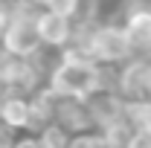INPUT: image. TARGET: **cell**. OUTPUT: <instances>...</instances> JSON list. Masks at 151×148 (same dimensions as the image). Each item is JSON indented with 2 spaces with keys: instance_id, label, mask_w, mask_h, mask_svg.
<instances>
[{
  "instance_id": "obj_12",
  "label": "cell",
  "mask_w": 151,
  "mask_h": 148,
  "mask_svg": "<svg viewBox=\"0 0 151 148\" xmlns=\"http://www.w3.org/2000/svg\"><path fill=\"white\" fill-rule=\"evenodd\" d=\"M41 148H70V139H67V131L61 125H47L41 131V139H38Z\"/></svg>"
},
{
  "instance_id": "obj_10",
  "label": "cell",
  "mask_w": 151,
  "mask_h": 148,
  "mask_svg": "<svg viewBox=\"0 0 151 148\" xmlns=\"http://www.w3.org/2000/svg\"><path fill=\"white\" fill-rule=\"evenodd\" d=\"M55 108H58V102H55V96H52L50 90L38 93L35 99L29 102L32 125H47V122H52V119H55ZM32 125H29V128H32Z\"/></svg>"
},
{
  "instance_id": "obj_19",
  "label": "cell",
  "mask_w": 151,
  "mask_h": 148,
  "mask_svg": "<svg viewBox=\"0 0 151 148\" xmlns=\"http://www.w3.org/2000/svg\"><path fill=\"white\" fill-rule=\"evenodd\" d=\"M12 148H41V145H38V139H20V142H15Z\"/></svg>"
},
{
  "instance_id": "obj_7",
  "label": "cell",
  "mask_w": 151,
  "mask_h": 148,
  "mask_svg": "<svg viewBox=\"0 0 151 148\" xmlns=\"http://www.w3.org/2000/svg\"><path fill=\"white\" fill-rule=\"evenodd\" d=\"M38 35L44 44L50 47H64L70 38H73V26H70V18L67 15H58V12H44L38 15Z\"/></svg>"
},
{
  "instance_id": "obj_15",
  "label": "cell",
  "mask_w": 151,
  "mask_h": 148,
  "mask_svg": "<svg viewBox=\"0 0 151 148\" xmlns=\"http://www.w3.org/2000/svg\"><path fill=\"white\" fill-rule=\"evenodd\" d=\"M96 142H99V134H93V137H76L73 142H70V148H96Z\"/></svg>"
},
{
  "instance_id": "obj_13",
  "label": "cell",
  "mask_w": 151,
  "mask_h": 148,
  "mask_svg": "<svg viewBox=\"0 0 151 148\" xmlns=\"http://www.w3.org/2000/svg\"><path fill=\"white\" fill-rule=\"evenodd\" d=\"M47 6V12H58V15H76L78 12V0H41Z\"/></svg>"
},
{
  "instance_id": "obj_5",
  "label": "cell",
  "mask_w": 151,
  "mask_h": 148,
  "mask_svg": "<svg viewBox=\"0 0 151 148\" xmlns=\"http://www.w3.org/2000/svg\"><path fill=\"white\" fill-rule=\"evenodd\" d=\"M119 90L125 102H151V61H128L119 73Z\"/></svg>"
},
{
  "instance_id": "obj_2",
  "label": "cell",
  "mask_w": 151,
  "mask_h": 148,
  "mask_svg": "<svg viewBox=\"0 0 151 148\" xmlns=\"http://www.w3.org/2000/svg\"><path fill=\"white\" fill-rule=\"evenodd\" d=\"M90 55L102 64H128L131 44L125 35V26H99L90 35Z\"/></svg>"
},
{
  "instance_id": "obj_18",
  "label": "cell",
  "mask_w": 151,
  "mask_h": 148,
  "mask_svg": "<svg viewBox=\"0 0 151 148\" xmlns=\"http://www.w3.org/2000/svg\"><path fill=\"white\" fill-rule=\"evenodd\" d=\"M96 148H122V145H116V142H111L108 137H102V134H99V142H96Z\"/></svg>"
},
{
  "instance_id": "obj_9",
  "label": "cell",
  "mask_w": 151,
  "mask_h": 148,
  "mask_svg": "<svg viewBox=\"0 0 151 148\" xmlns=\"http://www.w3.org/2000/svg\"><path fill=\"white\" fill-rule=\"evenodd\" d=\"M0 122L9 125L12 131L29 128V125H32L29 102H26L23 96H3V99H0Z\"/></svg>"
},
{
  "instance_id": "obj_11",
  "label": "cell",
  "mask_w": 151,
  "mask_h": 148,
  "mask_svg": "<svg viewBox=\"0 0 151 148\" xmlns=\"http://www.w3.org/2000/svg\"><path fill=\"white\" fill-rule=\"evenodd\" d=\"M125 122L131 131H151V102H125Z\"/></svg>"
},
{
  "instance_id": "obj_4",
  "label": "cell",
  "mask_w": 151,
  "mask_h": 148,
  "mask_svg": "<svg viewBox=\"0 0 151 148\" xmlns=\"http://www.w3.org/2000/svg\"><path fill=\"white\" fill-rule=\"evenodd\" d=\"M131 61H151V6H137L125 18Z\"/></svg>"
},
{
  "instance_id": "obj_1",
  "label": "cell",
  "mask_w": 151,
  "mask_h": 148,
  "mask_svg": "<svg viewBox=\"0 0 151 148\" xmlns=\"http://www.w3.org/2000/svg\"><path fill=\"white\" fill-rule=\"evenodd\" d=\"M102 90V70L96 67L93 55L87 50H70L64 61L50 78V93L55 99H78L87 102L90 96Z\"/></svg>"
},
{
  "instance_id": "obj_14",
  "label": "cell",
  "mask_w": 151,
  "mask_h": 148,
  "mask_svg": "<svg viewBox=\"0 0 151 148\" xmlns=\"http://www.w3.org/2000/svg\"><path fill=\"white\" fill-rule=\"evenodd\" d=\"M122 148H151V131H131Z\"/></svg>"
},
{
  "instance_id": "obj_16",
  "label": "cell",
  "mask_w": 151,
  "mask_h": 148,
  "mask_svg": "<svg viewBox=\"0 0 151 148\" xmlns=\"http://www.w3.org/2000/svg\"><path fill=\"white\" fill-rule=\"evenodd\" d=\"M15 145V137H12V128L0 122V148H12Z\"/></svg>"
},
{
  "instance_id": "obj_8",
  "label": "cell",
  "mask_w": 151,
  "mask_h": 148,
  "mask_svg": "<svg viewBox=\"0 0 151 148\" xmlns=\"http://www.w3.org/2000/svg\"><path fill=\"white\" fill-rule=\"evenodd\" d=\"M55 119L64 131H84L90 125V113H87V105L78 102V99H58L55 108Z\"/></svg>"
},
{
  "instance_id": "obj_17",
  "label": "cell",
  "mask_w": 151,
  "mask_h": 148,
  "mask_svg": "<svg viewBox=\"0 0 151 148\" xmlns=\"http://www.w3.org/2000/svg\"><path fill=\"white\" fill-rule=\"evenodd\" d=\"M9 23H12V18H9V12L0 6V41H3V35H6V29H9Z\"/></svg>"
},
{
  "instance_id": "obj_6",
  "label": "cell",
  "mask_w": 151,
  "mask_h": 148,
  "mask_svg": "<svg viewBox=\"0 0 151 148\" xmlns=\"http://www.w3.org/2000/svg\"><path fill=\"white\" fill-rule=\"evenodd\" d=\"M84 105H87V113H90V122L99 125L102 131L111 128L113 122H122L125 119V99L111 93V90H99Z\"/></svg>"
},
{
  "instance_id": "obj_21",
  "label": "cell",
  "mask_w": 151,
  "mask_h": 148,
  "mask_svg": "<svg viewBox=\"0 0 151 148\" xmlns=\"http://www.w3.org/2000/svg\"><path fill=\"white\" fill-rule=\"evenodd\" d=\"M0 84H3V81H0Z\"/></svg>"
},
{
  "instance_id": "obj_3",
  "label": "cell",
  "mask_w": 151,
  "mask_h": 148,
  "mask_svg": "<svg viewBox=\"0 0 151 148\" xmlns=\"http://www.w3.org/2000/svg\"><path fill=\"white\" fill-rule=\"evenodd\" d=\"M35 20H38V15H18V12H15V18H12L6 35H3V50L12 52V55H18V58L35 55L38 47L44 44L41 35H38V23Z\"/></svg>"
},
{
  "instance_id": "obj_20",
  "label": "cell",
  "mask_w": 151,
  "mask_h": 148,
  "mask_svg": "<svg viewBox=\"0 0 151 148\" xmlns=\"http://www.w3.org/2000/svg\"><path fill=\"white\" fill-rule=\"evenodd\" d=\"M148 6H151V0H148Z\"/></svg>"
}]
</instances>
